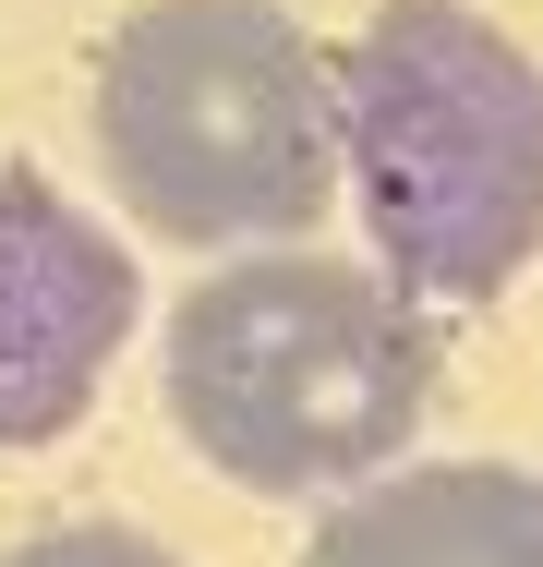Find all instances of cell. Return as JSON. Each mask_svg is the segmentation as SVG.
<instances>
[{
  "label": "cell",
  "instance_id": "cell-3",
  "mask_svg": "<svg viewBox=\"0 0 543 567\" xmlns=\"http://www.w3.org/2000/svg\"><path fill=\"white\" fill-rule=\"evenodd\" d=\"M98 169L157 241H303L338 194V85L278 0H145L98 61Z\"/></svg>",
  "mask_w": 543,
  "mask_h": 567
},
{
  "label": "cell",
  "instance_id": "cell-6",
  "mask_svg": "<svg viewBox=\"0 0 543 567\" xmlns=\"http://www.w3.org/2000/svg\"><path fill=\"white\" fill-rule=\"evenodd\" d=\"M0 567H182V556L145 544L133 519H61V532H24Z\"/></svg>",
  "mask_w": 543,
  "mask_h": 567
},
{
  "label": "cell",
  "instance_id": "cell-4",
  "mask_svg": "<svg viewBox=\"0 0 543 567\" xmlns=\"http://www.w3.org/2000/svg\"><path fill=\"white\" fill-rule=\"evenodd\" d=\"M133 339V254L61 182L0 169V447H49L85 423Z\"/></svg>",
  "mask_w": 543,
  "mask_h": 567
},
{
  "label": "cell",
  "instance_id": "cell-1",
  "mask_svg": "<svg viewBox=\"0 0 543 567\" xmlns=\"http://www.w3.org/2000/svg\"><path fill=\"white\" fill-rule=\"evenodd\" d=\"M434 339L387 266L242 254L170 315V423L242 495H362L423 435Z\"/></svg>",
  "mask_w": 543,
  "mask_h": 567
},
{
  "label": "cell",
  "instance_id": "cell-5",
  "mask_svg": "<svg viewBox=\"0 0 543 567\" xmlns=\"http://www.w3.org/2000/svg\"><path fill=\"white\" fill-rule=\"evenodd\" d=\"M303 567H543V471L423 458L315 519Z\"/></svg>",
  "mask_w": 543,
  "mask_h": 567
},
{
  "label": "cell",
  "instance_id": "cell-2",
  "mask_svg": "<svg viewBox=\"0 0 543 567\" xmlns=\"http://www.w3.org/2000/svg\"><path fill=\"white\" fill-rule=\"evenodd\" d=\"M338 169L411 302H495L543 254V61L471 0H375L338 61Z\"/></svg>",
  "mask_w": 543,
  "mask_h": 567
}]
</instances>
